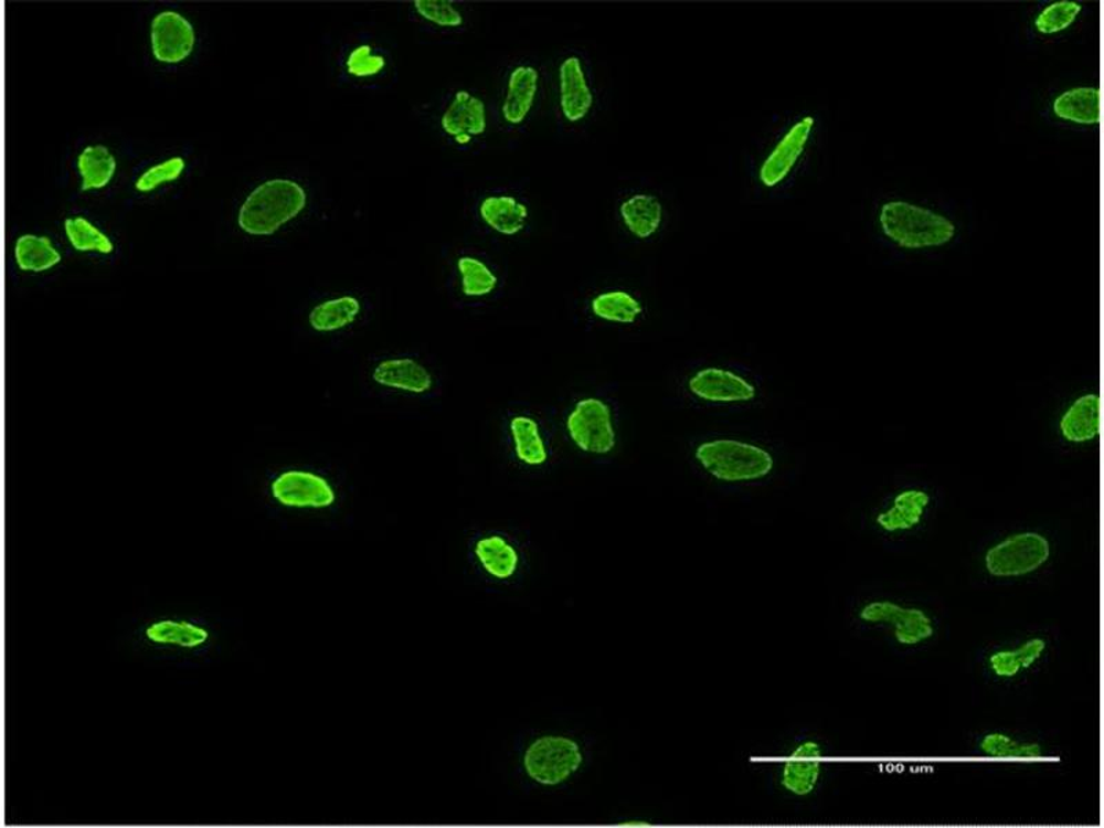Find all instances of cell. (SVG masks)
<instances>
[{"instance_id":"6da1fadb","label":"cell","mask_w":1104,"mask_h":828,"mask_svg":"<svg viewBox=\"0 0 1104 828\" xmlns=\"http://www.w3.org/2000/svg\"><path fill=\"white\" fill-rule=\"evenodd\" d=\"M307 193L296 181L276 179L258 185L240 210V226L251 235H273L306 209Z\"/></svg>"},{"instance_id":"7a4b0ae2","label":"cell","mask_w":1104,"mask_h":828,"mask_svg":"<svg viewBox=\"0 0 1104 828\" xmlns=\"http://www.w3.org/2000/svg\"><path fill=\"white\" fill-rule=\"evenodd\" d=\"M696 460L722 482H751L767 477L775 467L769 452L736 439L707 440L696 447Z\"/></svg>"},{"instance_id":"3957f363","label":"cell","mask_w":1104,"mask_h":828,"mask_svg":"<svg viewBox=\"0 0 1104 828\" xmlns=\"http://www.w3.org/2000/svg\"><path fill=\"white\" fill-rule=\"evenodd\" d=\"M880 221L883 234L903 248L946 245L955 235L952 221L905 202L883 204Z\"/></svg>"},{"instance_id":"277c9868","label":"cell","mask_w":1104,"mask_h":828,"mask_svg":"<svg viewBox=\"0 0 1104 828\" xmlns=\"http://www.w3.org/2000/svg\"><path fill=\"white\" fill-rule=\"evenodd\" d=\"M1051 556V543L1037 532H1021L999 541L985 555V566L991 577H1023L1041 569Z\"/></svg>"},{"instance_id":"5b68a950","label":"cell","mask_w":1104,"mask_h":828,"mask_svg":"<svg viewBox=\"0 0 1104 828\" xmlns=\"http://www.w3.org/2000/svg\"><path fill=\"white\" fill-rule=\"evenodd\" d=\"M582 765L583 753L578 743L554 734L534 740L523 755L527 775L545 787L566 782Z\"/></svg>"},{"instance_id":"8992f818","label":"cell","mask_w":1104,"mask_h":828,"mask_svg":"<svg viewBox=\"0 0 1104 828\" xmlns=\"http://www.w3.org/2000/svg\"><path fill=\"white\" fill-rule=\"evenodd\" d=\"M566 431L580 450L604 456L616 447L612 411L598 397L578 401L566 418Z\"/></svg>"},{"instance_id":"52a82bcc","label":"cell","mask_w":1104,"mask_h":828,"mask_svg":"<svg viewBox=\"0 0 1104 828\" xmlns=\"http://www.w3.org/2000/svg\"><path fill=\"white\" fill-rule=\"evenodd\" d=\"M859 618L867 624H887L894 640L905 648L924 644L935 635V626L925 611L893 601L869 602L859 611Z\"/></svg>"},{"instance_id":"ba28073f","label":"cell","mask_w":1104,"mask_h":828,"mask_svg":"<svg viewBox=\"0 0 1104 828\" xmlns=\"http://www.w3.org/2000/svg\"><path fill=\"white\" fill-rule=\"evenodd\" d=\"M270 490L282 506L293 508H328L337 499L335 488L328 479L298 469L280 474Z\"/></svg>"},{"instance_id":"9c48e42d","label":"cell","mask_w":1104,"mask_h":828,"mask_svg":"<svg viewBox=\"0 0 1104 828\" xmlns=\"http://www.w3.org/2000/svg\"><path fill=\"white\" fill-rule=\"evenodd\" d=\"M151 46L153 57L160 63H181L195 46V31L181 14L163 11L152 20Z\"/></svg>"},{"instance_id":"30bf717a","label":"cell","mask_w":1104,"mask_h":828,"mask_svg":"<svg viewBox=\"0 0 1104 828\" xmlns=\"http://www.w3.org/2000/svg\"><path fill=\"white\" fill-rule=\"evenodd\" d=\"M692 395L711 403H742L753 401L756 389L743 375L732 370L705 368L696 372L688 381Z\"/></svg>"},{"instance_id":"8fae6325","label":"cell","mask_w":1104,"mask_h":828,"mask_svg":"<svg viewBox=\"0 0 1104 828\" xmlns=\"http://www.w3.org/2000/svg\"><path fill=\"white\" fill-rule=\"evenodd\" d=\"M814 126L815 119L811 116H805L784 135L773 151L767 155L764 163L761 164L760 180L762 184L775 188L787 179L800 155L804 153Z\"/></svg>"},{"instance_id":"7c38bea8","label":"cell","mask_w":1104,"mask_h":828,"mask_svg":"<svg viewBox=\"0 0 1104 828\" xmlns=\"http://www.w3.org/2000/svg\"><path fill=\"white\" fill-rule=\"evenodd\" d=\"M822 751L814 740H806L789 754L783 765L782 786L797 797L815 792L821 776Z\"/></svg>"},{"instance_id":"4fadbf2b","label":"cell","mask_w":1104,"mask_h":828,"mask_svg":"<svg viewBox=\"0 0 1104 828\" xmlns=\"http://www.w3.org/2000/svg\"><path fill=\"white\" fill-rule=\"evenodd\" d=\"M372 379L385 389L422 395L433 389L434 378L429 370L412 358H391L374 368Z\"/></svg>"},{"instance_id":"5bb4252c","label":"cell","mask_w":1104,"mask_h":828,"mask_svg":"<svg viewBox=\"0 0 1104 828\" xmlns=\"http://www.w3.org/2000/svg\"><path fill=\"white\" fill-rule=\"evenodd\" d=\"M560 96L562 114L571 124L583 120L593 108L594 94L578 57H567L560 66Z\"/></svg>"},{"instance_id":"9a60e30c","label":"cell","mask_w":1104,"mask_h":828,"mask_svg":"<svg viewBox=\"0 0 1104 828\" xmlns=\"http://www.w3.org/2000/svg\"><path fill=\"white\" fill-rule=\"evenodd\" d=\"M440 126L446 135L455 138L484 135L486 127H488L486 105L482 99L473 96L471 93L457 92L449 108L442 115Z\"/></svg>"},{"instance_id":"2e32d148","label":"cell","mask_w":1104,"mask_h":828,"mask_svg":"<svg viewBox=\"0 0 1104 828\" xmlns=\"http://www.w3.org/2000/svg\"><path fill=\"white\" fill-rule=\"evenodd\" d=\"M1060 434L1071 444H1084L1101 433V396L1086 394L1071 403L1059 423Z\"/></svg>"},{"instance_id":"e0dca14e","label":"cell","mask_w":1104,"mask_h":828,"mask_svg":"<svg viewBox=\"0 0 1104 828\" xmlns=\"http://www.w3.org/2000/svg\"><path fill=\"white\" fill-rule=\"evenodd\" d=\"M931 505V496L921 489H907L894 496L892 506L878 513L875 522L883 532H909L919 527Z\"/></svg>"},{"instance_id":"ac0fdd59","label":"cell","mask_w":1104,"mask_h":828,"mask_svg":"<svg viewBox=\"0 0 1104 828\" xmlns=\"http://www.w3.org/2000/svg\"><path fill=\"white\" fill-rule=\"evenodd\" d=\"M539 88V72L533 66L519 65L508 79L502 116L510 125H521L533 107Z\"/></svg>"},{"instance_id":"d6986e66","label":"cell","mask_w":1104,"mask_h":828,"mask_svg":"<svg viewBox=\"0 0 1104 828\" xmlns=\"http://www.w3.org/2000/svg\"><path fill=\"white\" fill-rule=\"evenodd\" d=\"M620 217L626 229L638 240H648L662 223V204L650 193H637L620 204Z\"/></svg>"},{"instance_id":"ffe728a7","label":"cell","mask_w":1104,"mask_h":828,"mask_svg":"<svg viewBox=\"0 0 1104 828\" xmlns=\"http://www.w3.org/2000/svg\"><path fill=\"white\" fill-rule=\"evenodd\" d=\"M479 214L491 230L512 236L524 229L529 209L510 195L488 197L480 203Z\"/></svg>"},{"instance_id":"44dd1931","label":"cell","mask_w":1104,"mask_h":828,"mask_svg":"<svg viewBox=\"0 0 1104 828\" xmlns=\"http://www.w3.org/2000/svg\"><path fill=\"white\" fill-rule=\"evenodd\" d=\"M475 555L490 576L507 580L516 574L519 555L516 546L499 534H491L477 541Z\"/></svg>"},{"instance_id":"7402d4cb","label":"cell","mask_w":1104,"mask_h":828,"mask_svg":"<svg viewBox=\"0 0 1104 828\" xmlns=\"http://www.w3.org/2000/svg\"><path fill=\"white\" fill-rule=\"evenodd\" d=\"M1053 113L1059 118L1080 125L1098 124L1101 121V92L1093 87H1079L1065 92L1054 102Z\"/></svg>"},{"instance_id":"603a6c76","label":"cell","mask_w":1104,"mask_h":828,"mask_svg":"<svg viewBox=\"0 0 1104 828\" xmlns=\"http://www.w3.org/2000/svg\"><path fill=\"white\" fill-rule=\"evenodd\" d=\"M362 311L361 301L353 296H341L318 304L309 312V325L320 333H331L355 322Z\"/></svg>"},{"instance_id":"cb8c5ba5","label":"cell","mask_w":1104,"mask_h":828,"mask_svg":"<svg viewBox=\"0 0 1104 828\" xmlns=\"http://www.w3.org/2000/svg\"><path fill=\"white\" fill-rule=\"evenodd\" d=\"M510 431L518 460L530 467L543 466L549 452L538 422L532 417L516 416L511 418Z\"/></svg>"},{"instance_id":"d4e9b609","label":"cell","mask_w":1104,"mask_h":828,"mask_svg":"<svg viewBox=\"0 0 1104 828\" xmlns=\"http://www.w3.org/2000/svg\"><path fill=\"white\" fill-rule=\"evenodd\" d=\"M77 169L82 176V191L99 190L113 180L116 160L107 147H87L77 158Z\"/></svg>"},{"instance_id":"484cf974","label":"cell","mask_w":1104,"mask_h":828,"mask_svg":"<svg viewBox=\"0 0 1104 828\" xmlns=\"http://www.w3.org/2000/svg\"><path fill=\"white\" fill-rule=\"evenodd\" d=\"M591 311L606 322L634 323L644 312L643 304L624 290L599 293L591 300Z\"/></svg>"},{"instance_id":"4316f807","label":"cell","mask_w":1104,"mask_h":828,"mask_svg":"<svg viewBox=\"0 0 1104 828\" xmlns=\"http://www.w3.org/2000/svg\"><path fill=\"white\" fill-rule=\"evenodd\" d=\"M980 753L992 760L1038 761L1043 758L1040 743L1020 742L1004 732H991L983 736Z\"/></svg>"},{"instance_id":"83f0119b","label":"cell","mask_w":1104,"mask_h":828,"mask_svg":"<svg viewBox=\"0 0 1104 828\" xmlns=\"http://www.w3.org/2000/svg\"><path fill=\"white\" fill-rule=\"evenodd\" d=\"M14 254L20 269L30 270V273H43L61 262V254L55 251L52 241L46 236L24 235L19 237Z\"/></svg>"},{"instance_id":"f1b7e54d","label":"cell","mask_w":1104,"mask_h":828,"mask_svg":"<svg viewBox=\"0 0 1104 828\" xmlns=\"http://www.w3.org/2000/svg\"><path fill=\"white\" fill-rule=\"evenodd\" d=\"M147 637L157 644H173L182 648H197L206 643L209 633L206 629L193 626L191 623H177L171 620L152 624L147 629Z\"/></svg>"},{"instance_id":"f546056e","label":"cell","mask_w":1104,"mask_h":828,"mask_svg":"<svg viewBox=\"0 0 1104 828\" xmlns=\"http://www.w3.org/2000/svg\"><path fill=\"white\" fill-rule=\"evenodd\" d=\"M457 269L461 275V291L467 297H485L490 295L499 284V279L488 265L480 259L464 256L457 259Z\"/></svg>"},{"instance_id":"4dcf8cb0","label":"cell","mask_w":1104,"mask_h":828,"mask_svg":"<svg viewBox=\"0 0 1104 828\" xmlns=\"http://www.w3.org/2000/svg\"><path fill=\"white\" fill-rule=\"evenodd\" d=\"M64 229L72 247L77 252H98L103 254L114 252V243L110 242L109 237L86 219L76 217L65 220Z\"/></svg>"},{"instance_id":"1f68e13d","label":"cell","mask_w":1104,"mask_h":828,"mask_svg":"<svg viewBox=\"0 0 1104 828\" xmlns=\"http://www.w3.org/2000/svg\"><path fill=\"white\" fill-rule=\"evenodd\" d=\"M1081 10L1082 6L1080 3L1070 2V0H1062V2L1048 6L1037 17V31L1049 35V33L1068 30L1075 21L1076 15L1081 13Z\"/></svg>"},{"instance_id":"d6a6232c","label":"cell","mask_w":1104,"mask_h":828,"mask_svg":"<svg viewBox=\"0 0 1104 828\" xmlns=\"http://www.w3.org/2000/svg\"><path fill=\"white\" fill-rule=\"evenodd\" d=\"M184 169L185 160L181 157L164 160V162L153 166V168L144 171V173L138 177V180L136 181V190L140 192H149L155 190V188L166 184V182L179 180Z\"/></svg>"},{"instance_id":"836d02e7","label":"cell","mask_w":1104,"mask_h":828,"mask_svg":"<svg viewBox=\"0 0 1104 828\" xmlns=\"http://www.w3.org/2000/svg\"><path fill=\"white\" fill-rule=\"evenodd\" d=\"M417 14L442 28H458L464 19L460 11L445 0H416L413 3Z\"/></svg>"},{"instance_id":"e575fe53","label":"cell","mask_w":1104,"mask_h":828,"mask_svg":"<svg viewBox=\"0 0 1104 828\" xmlns=\"http://www.w3.org/2000/svg\"><path fill=\"white\" fill-rule=\"evenodd\" d=\"M386 61L383 55L373 54L369 44H361L348 54L346 68L348 75L353 77H372L379 75L385 68Z\"/></svg>"},{"instance_id":"d590c367","label":"cell","mask_w":1104,"mask_h":828,"mask_svg":"<svg viewBox=\"0 0 1104 828\" xmlns=\"http://www.w3.org/2000/svg\"><path fill=\"white\" fill-rule=\"evenodd\" d=\"M988 667L997 678L1012 679L1023 672L1016 649L997 650L988 657Z\"/></svg>"},{"instance_id":"8d00e7d4","label":"cell","mask_w":1104,"mask_h":828,"mask_svg":"<svg viewBox=\"0 0 1104 828\" xmlns=\"http://www.w3.org/2000/svg\"><path fill=\"white\" fill-rule=\"evenodd\" d=\"M1047 648V640L1040 637L1031 638L1019 645L1016 648V654L1019 656L1023 671L1034 667L1042 659V656L1045 655Z\"/></svg>"},{"instance_id":"74e56055","label":"cell","mask_w":1104,"mask_h":828,"mask_svg":"<svg viewBox=\"0 0 1104 828\" xmlns=\"http://www.w3.org/2000/svg\"><path fill=\"white\" fill-rule=\"evenodd\" d=\"M650 826L651 825L649 821H638V820L623 821L620 822V825H618V827H626V828H646Z\"/></svg>"}]
</instances>
